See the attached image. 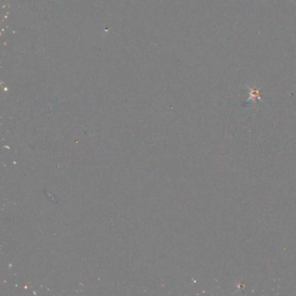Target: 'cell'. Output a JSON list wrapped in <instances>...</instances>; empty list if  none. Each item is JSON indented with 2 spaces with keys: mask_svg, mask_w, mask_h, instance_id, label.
<instances>
[{
  "mask_svg": "<svg viewBox=\"0 0 296 296\" xmlns=\"http://www.w3.org/2000/svg\"><path fill=\"white\" fill-rule=\"evenodd\" d=\"M248 89H249V90H250V98L248 99V100H250V99H255L256 97L258 98V99H260V92H259V91L258 90H256V89L254 87V88H250V87H248Z\"/></svg>",
  "mask_w": 296,
  "mask_h": 296,
  "instance_id": "obj_1",
  "label": "cell"
}]
</instances>
